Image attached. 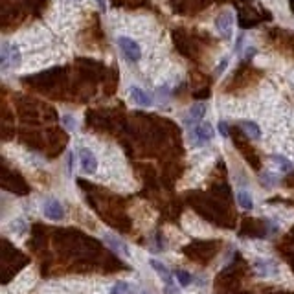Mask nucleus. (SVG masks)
<instances>
[{"label":"nucleus","mask_w":294,"mask_h":294,"mask_svg":"<svg viewBox=\"0 0 294 294\" xmlns=\"http://www.w3.org/2000/svg\"><path fill=\"white\" fill-rule=\"evenodd\" d=\"M118 46H120V50H122V54L125 56V59H127V61H130V62L140 61L142 48H140V44H138L136 40H132L130 37H125V35H122V37H118Z\"/></svg>","instance_id":"f03ea898"},{"label":"nucleus","mask_w":294,"mask_h":294,"mask_svg":"<svg viewBox=\"0 0 294 294\" xmlns=\"http://www.w3.org/2000/svg\"><path fill=\"white\" fill-rule=\"evenodd\" d=\"M254 268H256V272H258V276H265V278L274 276V274H276V270H278L276 265H274L272 261H265V260H258V261H256Z\"/></svg>","instance_id":"9b49d317"},{"label":"nucleus","mask_w":294,"mask_h":294,"mask_svg":"<svg viewBox=\"0 0 294 294\" xmlns=\"http://www.w3.org/2000/svg\"><path fill=\"white\" fill-rule=\"evenodd\" d=\"M226 64H228V59H222V62H220L219 66H217V74H222V72H224Z\"/></svg>","instance_id":"412c9836"},{"label":"nucleus","mask_w":294,"mask_h":294,"mask_svg":"<svg viewBox=\"0 0 294 294\" xmlns=\"http://www.w3.org/2000/svg\"><path fill=\"white\" fill-rule=\"evenodd\" d=\"M0 62L4 70L17 68L20 64V52L12 42H2V52H0Z\"/></svg>","instance_id":"f257e3e1"},{"label":"nucleus","mask_w":294,"mask_h":294,"mask_svg":"<svg viewBox=\"0 0 294 294\" xmlns=\"http://www.w3.org/2000/svg\"><path fill=\"white\" fill-rule=\"evenodd\" d=\"M103 241L110 246V248L116 252V254L124 256V258H129L130 252H129V246H127V243H124L122 239L118 238V236H112V234H105L103 236Z\"/></svg>","instance_id":"423d86ee"},{"label":"nucleus","mask_w":294,"mask_h":294,"mask_svg":"<svg viewBox=\"0 0 294 294\" xmlns=\"http://www.w3.org/2000/svg\"><path fill=\"white\" fill-rule=\"evenodd\" d=\"M219 132H220V136L222 138H228V125H226V122H219Z\"/></svg>","instance_id":"6ab92c4d"},{"label":"nucleus","mask_w":294,"mask_h":294,"mask_svg":"<svg viewBox=\"0 0 294 294\" xmlns=\"http://www.w3.org/2000/svg\"><path fill=\"white\" fill-rule=\"evenodd\" d=\"M166 294H180V292H178L175 288V285L171 283V285H166Z\"/></svg>","instance_id":"aec40b11"},{"label":"nucleus","mask_w":294,"mask_h":294,"mask_svg":"<svg viewBox=\"0 0 294 294\" xmlns=\"http://www.w3.org/2000/svg\"><path fill=\"white\" fill-rule=\"evenodd\" d=\"M110 294H134V288L127 282H116L110 287Z\"/></svg>","instance_id":"4468645a"},{"label":"nucleus","mask_w":294,"mask_h":294,"mask_svg":"<svg viewBox=\"0 0 294 294\" xmlns=\"http://www.w3.org/2000/svg\"><path fill=\"white\" fill-rule=\"evenodd\" d=\"M149 265H151V268H153L156 274H158L160 278H162V282L166 283V285H171L173 283V280H171V272H170V268L164 265V263H160V261H156V260H151L149 261Z\"/></svg>","instance_id":"9d476101"},{"label":"nucleus","mask_w":294,"mask_h":294,"mask_svg":"<svg viewBox=\"0 0 294 294\" xmlns=\"http://www.w3.org/2000/svg\"><path fill=\"white\" fill-rule=\"evenodd\" d=\"M42 214L50 220H61L64 217V208L57 198H48L42 204Z\"/></svg>","instance_id":"7ed1b4c3"},{"label":"nucleus","mask_w":294,"mask_h":294,"mask_svg":"<svg viewBox=\"0 0 294 294\" xmlns=\"http://www.w3.org/2000/svg\"><path fill=\"white\" fill-rule=\"evenodd\" d=\"M206 103H195L190 110H188L186 118H184V124L188 125V127H192V125L198 124L200 120L204 118V114H206Z\"/></svg>","instance_id":"0eeeda50"},{"label":"nucleus","mask_w":294,"mask_h":294,"mask_svg":"<svg viewBox=\"0 0 294 294\" xmlns=\"http://www.w3.org/2000/svg\"><path fill=\"white\" fill-rule=\"evenodd\" d=\"M175 278H176V282L180 283L182 287H188V285H192V274L186 270H176L175 272Z\"/></svg>","instance_id":"dca6fc26"},{"label":"nucleus","mask_w":294,"mask_h":294,"mask_svg":"<svg viewBox=\"0 0 294 294\" xmlns=\"http://www.w3.org/2000/svg\"><path fill=\"white\" fill-rule=\"evenodd\" d=\"M129 94H130V98H132V102H134L136 105H140V107H151V105H153V98L149 96L146 90H142L140 86H130Z\"/></svg>","instance_id":"6e6552de"},{"label":"nucleus","mask_w":294,"mask_h":294,"mask_svg":"<svg viewBox=\"0 0 294 294\" xmlns=\"http://www.w3.org/2000/svg\"><path fill=\"white\" fill-rule=\"evenodd\" d=\"M272 160H274V164H276L282 171H285V173H290V171L294 170L292 162H288V160L285 158V156H282V154H272Z\"/></svg>","instance_id":"2eb2a0df"},{"label":"nucleus","mask_w":294,"mask_h":294,"mask_svg":"<svg viewBox=\"0 0 294 294\" xmlns=\"http://www.w3.org/2000/svg\"><path fill=\"white\" fill-rule=\"evenodd\" d=\"M80 162H81V170L85 171V173H96L98 171V158L88 147H83L80 151Z\"/></svg>","instance_id":"20e7f679"},{"label":"nucleus","mask_w":294,"mask_h":294,"mask_svg":"<svg viewBox=\"0 0 294 294\" xmlns=\"http://www.w3.org/2000/svg\"><path fill=\"white\" fill-rule=\"evenodd\" d=\"M261 180L265 182L266 186H272V184H276V176H272L270 173H263V175H261Z\"/></svg>","instance_id":"a211bd4d"},{"label":"nucleus","mask_w":294,"mask_h":294,"mask_svg":"<svg viewBox=\"0 0 294 294\" xmlns=\"http://www.w3.org/2000/svg\"><path fill=\"white\" fill-rule=\"evenodd\" d=\"M241 127H243V130L250 136V138H252V140H260V138H261V129L258 127V124H256V122L243 120V122H241Z\"/></svg>","instance_id":"f8f14e48"},{"label":"nucleus","mask_w":294,"mask_h":294,"mask_svg":"<svg viewBox=\"0 0 294 294\" xmlns=\"http://www.w3.org/2000/svg\"><path fill=\"white\" fill-rule=\"evenodd\" d=\"M238 202H239V206L244 210L254 208V198H252V195H250L248 192H244V190L238 192Z\"/></svg>","instance_id":"ddd939ff"},{"label":"nucleus","mask_w":294,"mask_h":294,"mask_svg":"<svg viewBox=\"0 0 294 294\" xmlns=\"http://www.w3.org/2000/svg\"><path fill=\"white\" fill-rule=\"evenodd\" d=\"M62 124H64V127H66L68 130L78 129V122H76V118H74L72 114H64V116H62Z\"/></svg>","instance_id":"f3484780"},{"label":"nucleus","mask_w":294,"mask_h":294,"mask_svg":"<svg viewBox=\"0 0 294 294\" xmlns=\"http://www.w3.org/2000/svg\"><path fill=\"white\" fill-rule=\"evenodd\" d=\"M96 4L100 6V10H103V12L107 10V2H105V0H96Z\"/></svg>","instance_id":"4be33fe9"},{"label":"nucleus","mask_w":294,"mask_h":294,"mask_svg":"<svg viewBox=\"0 0 294 294\" xmlns=\"http://www.w3.org/2000/svg\"><path fill=\"white\" fill-rule=\"evenodd\" d=\"M232 24H234L232 12L220 13L219 18H217V30H219V34L224 35V37H230V34H232Z\"/></svg>","instance_id":"1a4fd4ad"},{"label":"nucleus","mask_w":294,"mask_h":294,"mask_svg":"<svg viewBox=\"0 0 294 294\" xmlns=\"http://www.w3.org/2000/svg\"><path fill=\"white\" fill-rule=\"evenodd\" d=\"M214 127H212V124H198L195 129L190 132V136H192L193 140L197 142V144H204V142H210L212 138H214Z\"/></svg>","instance_id":"39448f33"}]
</instances>
